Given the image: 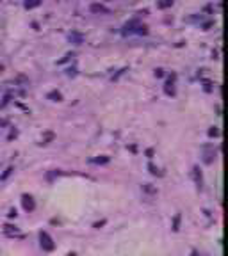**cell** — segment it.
Listing matches in <instances>:
<instances>
[{
  "instance_id": "cb8c5ba5",
  "label": "cell",
  "mask_w": 228,
  "mask_h": 256,
  "mask_svg": "<svg viewBox=\"0 0 228 256\" xmlns=\"http://www.w3.org/2000/svg\"><path fill=\"white\" fill-rule=\"evenodd\" d=\"M107 2H111V0H107Z\"/></svg>"
},
{
  "instance_id": "4fadbf2b",
  "label": "cell",
  "mask_w": 228,
  "mask_h": 256,
  "mask_svg": "<svg viewBox=\"0 0 228 256\" xmlns=\"http://www.w3.org/2000/svg\"><path fill=\"white\" fill-rule=\"evenodd\" d=\"M13 171H14V169L11 167V165H9V167L6 169V171H4V173H2V175H0V180L4 181V180H7V178H9V176L13 175Z\"/></svg>"
},
{
  "instance_id": "44dd1931",
  "label": "cell",
  "mask_w": 228,
  "mask_h": 256,
  "mask_svg": "<svg viewBox=\"0 0 228 256\" xmlns=\"http://www.w3.org/2000/svg\"><path fill=\"white\" fill-rule=\"evenodd\" d=\"M155 75H157V76H162L164 73H162V70H157V71H155Z\"/></svg>"
},
{
  "instance_id": "603a6c76",
  "label": "cell",
  "mask_w": 228,
  "mask_h": 256,
  "mask_svg": "<svg viewBox=\"0 0 228 256\" xmlns=\"http://www.w3.org/2000/svg\"><path fill=\"white\" fill-rule=\"evenodd\" d=\"M66 256H77V254H75V253H70V254H66Z\"/></svg>"
},
{
  "instance_id": "ac0fdd59",
  "label": "cell",
  "mask_w": 228,
  "mask_h": 256,
  "mask_svg": "<svg viewBox=\"0 0 228 256\" xmlns=\"http://www.w3.org/2000/svg\"><path fill=\"white\" fill-rule=\"evenodd\" d=\"M209 135H210V137H217V135H219V130H217V126H212L210 130H209Z\"/></svg>"
},
{
  "instance_id": "8992f818",
  "label": "cell",
  "mask_w": 228,
  "mask_h": 256,
  "mask_svg": "<svg viewBox=\"0 0 228 256\" xmlns=\"http://www.w3.org/2000/svg\"><path fill=\"white\" fill-rule=\"evenodd\" d=\"M164 93H166L167 96H173V94H175V75L169 76L166 80V84H164Z\"/></svg>"
},
{
  "instance_id": "6da1fadb",
  "label": "cell",
  "mask_w": 228,
  "mask_h": 256,
  "mask_svg": "<svg viewBox=\"0 0 228 256\" xmlns=\"http://www.w3.org/2000/svg\"><path fill=\"white\" fill-rule=\"evenodd\" d=\"M132 32H135V34H146L148 32V29L145 27V25H141L137 20H132V22H128L125 27H123V34L127 36V34H132Z\"/></svg>"
},
{
  "instance_id": "7402d4cb",
  "label": "cell",
  "mask_w": 228,
  "mask_h": 256,
  "mask_svg": "<svg viewBox=\"0 0 228 256\" xmlns=\"http://www.w3.org/2000/svg\"><path fill=\"white\" fill-rule=\"evenodd\" d=\"M193 256H198V251H193Z\"/></svg>"
},
{
  "instance_id": "30bf717a",
  "label": "cell",
  "mask_w": 228,
  "mask_h": 256,
  "mask_svg": "<svg viewBox=\"0 0 228 256\" xmlns=\"http://www.w3.org/2000/svg\"><path fill=\"white\" fill-rule=\"evenodd\" d=\"M41 6V0H25V9H36Z\"/></svg>"
},
{
  "instance_id": "277c9868",
  "label": "cell",
  "mask_w": 228,
  "mask_h": 256,
  "mask_svg": "<svg viewBox=\"0 0 228 256\" xmlns=\"http://www.w3.org/2000/svg\"><path fill=\"white\" fill-rule=\"evenodd\" d=\"M22 206L25 212H34V208H36V201H34L32 196H29V194H23L22 196Z\"/></svg>"
},
{
  "instance_id": "5b68a950",
  "label": "cell",
  "mask_w": 228,
  "mask_h": 256,
  "mask_svg": "<svg viewBox=\"0 0 228 256\" xmlns=\"http://www.w3.org/2000/svg\"><path fill=\"white\" fill-rule=\"evenodd\" d=\"M191 175H193V180H194L196 187L201 191V189H203V176H201L200 167H198V165H194V167H193V171H191Z\"/></svg>"
},
{
  "instance_id": "e0dca14e",
  "label": "cell",
  "mask_w": 228,
  "mask_h": 256,
  "mask_svg": "<svg viewBox=\"0 0 228 256\" xmlns=\"http://www.w3.org/2000/svg\"><path fill=\"white\" fill-rule=\"evenodd\" d=\"M105 224H107V221H105V219H102V221H98V222L93 224V228H95V229H100V228H103Z\"/></svg>"
},
{
  "instance_id": "52a82bcc",
  "label": "cell",
  "mask_w": 228,
  "mask_h": 256,
  "mask_svg": "<svg viewBox=\"0 0 228 256\" xmlns=\"http://www.w3.org/2000/svg\"><path fill=\"white\" fill-rule=\"evenodd\" d=\"M89 9H91V13H95V14H109V13H111L105 6H102V4H93Z\"/></svg>"
},
{
  "instance_id": "3957f363",
  "label": "cell",
  "mask_w": 228,
  "mask_h": 256,
  "mask_svg": "<svg viewBox=\"0 0 228 256\" xmlns=\"http://www.w3.org/2000/svg\"><path fill=\"white\" fill-rule=\"evenodd\" d=\"M216 155H217V149L214 146H203V162L207 164V165H210L214 160H216Z\"/></svg>"
},
{
  "instance_id": "8fae6325",
  "label": "cell",
  "mask_w": 228,
  "mask_h": 256,
  "mask_svg": "<svg viewBox=\"0 0 228 256\" xmlns=\"http://www.w3.org/2000/svg\"><path fill=\"white\" fill-rule=\"evenodd\" d=\"M48 100H52V102H61L62 94L59 93V91H50V93H48Z\"/></svg>"
},
{
  "instance_id": "7a4b0ae2",
  "label": "cell",
  "mask_w": 228,
  "mask_h": 256,
  "mask_svg": "<svg viewBox=\"0 0 228 256\" xmlns=\"http://www.w3.org/2000/svg\"><path fill=\"white\" fill-rule=\"evenodd\" d=\"M39 245H41V249L46 251V253H50V251L56 249V242H54V238H52L46 231H41V233H39Z\"/></svg>"
},
{
  "instance_id": "ba28073f",
  "label": "cell",
  "mask_w": 228,
  "mask_h": 256,
  "mask_svg": "<svg viewBox=\"0 0 228 256\" xmlns=\"http://www.w3.org/2000/svg\"><path fill=\"white\" fill-rule=\"evenodd\" d=\"M70 41L75 43V44H82L84 36H82V34H78V32H72V34H70Z\"/></svg>"
},
{
  "instance_id": "ffe728a7",
  "label": "cell",
  "mask_w": 228,
  "mask_h": 256,
  "mask_svg": "<svg viewBox=\"0 0 228 256\" xmlns=\"http://www.w3.org/2000/svg\"><path fill=\"white\" fill-rule=\"evenodd\" d=\"M146 157H148V158L153 157V149H151V148H150V149H146Z\"/></svg>"
},
{
  "instance_id": "9c48e42d",
  "label": "cell",
  "mask_w": 228,
  "mask_h": 256,
  "mask_svg": "<svg viewBox=\"0 0 228 256\" xmlns=\"http://www.w3.org/2000/svg\"><path fill=\"white\" fill-rule=\"evenodd\" d=\"M173 6V0H157V7L159 9H169Z\"/></svg>"
},
{
  "instance_id": "2e32d148",
  "label": "cell",
  "mask_w": 228,
  "mask_h": 256,
  "mask_svg": "<svg viewBox=\"0 0 228 256\" xmlns=\"http://www.w3.org/2000/svg\"><path fill=\"white\" fill-rule=\"evenodd\" d=\"M148 169H150V173H151L153 176H161V175H162L161 171H159V169H157L155 165H153V164H150V165H148Z\"/></svg>"
},
{
  "instance_id": "7c38bea8",
  "label": "cell",
  "mask_w": 228,
  "mask_h": 256,
  "mask_svg": "<svg viewBox=\"0 0 228 256\" xmlns=\"http://www.w3.org/2000/svg\"><path fill=\"white\" fill-rule=\"evenodd\" d=\"M171 229H173V231H178V229H180V213H177V215L173 217V224H171Z\"/></svg>"
},
{
  "instance_id": "9a60e30c",
  "label": "cell",
  "mask_w": 228,
  "mask_h": 256,
  "mask_svg": "<svg viewBox=\"0 0 228 256\" xmlns=\"http://www.w3.org/2000/svg\"><path fill=\"white\" fill-rule=\"evenodd\" d=\"M91 162H93V164H107V162H109V157H98V158H93Z\"/></svg>"
},
{
  "instance_id": "5bb4252c",
  "label": "cell",
  "mask_w": 228,
  "mask_h": 256,
  "mask_svg": "<svg viewBox=\"0 0 228 256\" xmlns=\"http://www.w3.org/2000/svg\"><path fill=\"white\" fill-rule=\"evenodd\" d=\"M143 191L148 192V194H157V189L151 185V183H145V185H143Z\"/></svg>"
},
{
  "instance_id": "d6986e66",
  "label": "cell",
  "mask_w": 228,
  "mask_h": 256,
  "mask_svg": "<svg viewBox=\"0 0 228 256\" xmlns=\"http://www.w3.org/2000/svg\"><path fill=\"white\" fill-rule=\"evenodd\" d=\"M7 215H9V217L11 219H14L18 215V212H16V208H11V210H9V213H7Z\"/></svg>"
}]
</instances>
